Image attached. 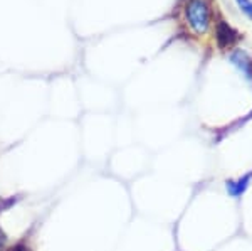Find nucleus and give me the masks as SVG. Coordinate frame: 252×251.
Listing matches in <instances>:
<instances>
[{
	"label": "nucleus",
	"mask_w": 252,
	"mask_h": 251,
	"mask_svg": "<svg viewBox=\"0 0 252 251\" xmlns=\"http://www.w3.org/2000/svg\"><path fill=\"white\" fill-rule=\"evenodd\" d=\"M189 26L197 32V34H205L210 24V10L205 0H190L185 9Z\"/></svg>",
	"instance_id": "f257e3e1"
},
{
	"label": "nucleus",
	"mask_w": 252,
	"mask_h": 251,
	"mask_svg": "<svg viewBox=\"0 0 252 251\" xmlns=\"http://www.w3.org/2000/svg\"><path fill=\"white\" fill-rule=\"evenodd\" d=\"M215 40H217L220 49H229L239 40V32L234 27H230L225 20L220 19L215 26Z\"/></svg>",
	"instance_id": "f03ea898"
},
{
	"label": "nucleus",
	"mask_w": 252,
	"mask_h": 251,
	"mask_svg": "<svg viewBox=\"0 0 252 251\" xmlns=\"http://www.w3.org/2000/svg\"><path fill=\"white\" fill-rule=\"evenodd\" d=\"M230 63H232L247 79H252V59L249 58V54H247L246 51H242V49L234 51L232 54H230Z\"/></svg>",
	"instance_id": "7ed1b4c3"
},
{
	"label": "nucleus",
	"mask_w": 252,
	"mask_h": 251,
	"mask_svg": "<svg viewBox=\"0 0 252 251\" xmlns=\"http://www.w3.org/2000/svg\"><path fill=\"white\" fill-rule=\"evenodd\" d=\"M251 180H252V172L246 174V176L241 177V179H237V180H227L225 182V189L232 197H239V196H242V194L247 191Z\"/></svg>",
	"instance_id": "20e7f679"
},
{
	"label": "nucleus",
	"mask_w": 252,
	"mask_h": 251,
	"mask_svg": "<svg viewBox=\"0 0 252 251\" xmlns=\"http://www.w3.org/2000/svg\"><path fill=\"white\" fill-rule=\"evenodd\" d=\"M235 2H237L239 9L252 20V0H235Z\"/></svg>",
	"instance_id": "39448f33"
},
{
	"label": "nucleus",
	"mask_w": 252,
	"mask_h": 251,
	"mask_svg": "<svg viewBox=\"0 0 252 251\" xmlns=\"http://www.w3.org/2000/svg\"><path fill=\"white\" fill-rule=\"evenodd\" d=\"M9 250V236L5 234V231L0 226V251H7Z\"/></svg>",
	"instance_id": "423d86ee"
},
{
	"label": "nucleus",
	"mask_w": 252,
	"mask_h": 251,
	"mask_svg": "<svg viewBox=\"0 0 252 251\" xmlns=\"http://www.w3.org/2000/svg\"><path fill=\"white\" fill-rule=\"evenodd\" d=\"M7 251H32V250L26 241H19V243H15V245L9 246V250Z\"/></svg>",
	"instance_id": "0eeeda50"
},
{
	"label": "nucleus",
	"mask_w": 252,
	"mask_h": 251,
	"mask_svg": "<svg viewBox=\"0 0 252 251\" xmlns=\"http://www.w3.org/2000/svg\"><path fill=\"white\" fill-rule=\"evenodd\" d=\"M15 202H17V199H14V197H10L9 201H5V202H2V204H0V213L3 211V209H7V208H10L12 204H15Z\"/></svg>",
	"instance_id": "6e6552de"
}]
</instances>
